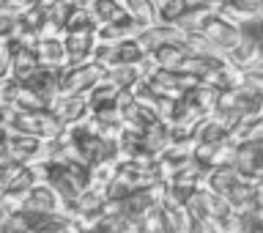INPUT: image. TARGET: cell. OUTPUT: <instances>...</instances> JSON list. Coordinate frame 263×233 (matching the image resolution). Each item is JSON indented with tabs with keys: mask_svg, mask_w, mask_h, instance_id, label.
Returning <instances> with one entry per match:
<instances>
[{
	"mask_svg": "<svg viewBox=\"0 0 263 233\" xmlns=\"http://www.w3.org/2000/svg\"><path fill=\"white\" fill-rule=\"evenodd\" d=\"M36 178L44 181L61 195L63 203L77 201V198L90 187V176L93 168L88 162L77 159V156H63V159H39L33 162Z\"/></svg>",
	"mask_w": 263,
	"mask_h": 233,
	"instance_id": "obj_1",
	"label": "cell"
},
{
	"mask_svg": "<svg viewBox=\"0 0 263 233\" xmlns=\"http://www.w3.org/2000/svg\"><path fill=\"white\" fill-rule=\"evenodd\" d=\"M189 214H192V230L200 233H225V222L233 214L230 206L222 195H217L209 187H197L189 198Z\"/></svg>",
	"mask_w": 263,
	"mask_h": 233,
	"instance_id": "obj_2",
	"label": "cell"
},
{
	"mask_svg": "<svg viewBox=\"0 0 263 233\" xmlns=\"http://www.w3.org/2000/svg\"><path fill=\"white\" fill-rule=\"evenodd\" d=\"M104 77H107V69L96 61L66 66L61 71V91H58V96H85Z\"/></svg>",
	"mask_w": 263,
	"mask_h": 233,
	"instance_id": "obj_3",
	"label": "cell"
},
{
	"mask_svg": "<svg viewBox=\"0 0 263 233\" xmlns=\"http://www.w3.org/2000/svg\"><path fill=\"white\" fill-rule=\"evenodd\" d=\"M8 129L11 132H28V135H39L44 140H52V137L61 135L66 127L52 113V107H47V110H14Z\"/></svg>",
	"mask_w": 263,
	"mask_h": 233,
	"instance_id": "obj_4",
	"label": "cell"
},
{
	"mask_svg": "<svg viewBox=\"0 0 263 233\" xmlns=\"http://www.w3.org/2000/svg\"><path fill=\"white\" fill-rule=\"evenodd\" d=\"M148 58V52L143 47H140L137 36L132 39H123V41H110V44H104V41H99L96 49H93V61L102 63L107 71L115 69V66H126V63H143Z\"/></svg>",
	"mask_w": 263,
	"mask_h": 233,
	"instance_id": "obj_5",
	"label": "cell"
},
{
	"mask_svg": "<svg viewBox=\"0 0 263 233\" xmlns=\"http://www.w3.org/2000/svg\"><path fill=\"white\" fill-rule=\"evenodd\" d=\"M145 80L151 82V88L156 91V94H159V96H167V99H181L189 88L200 82L195 74L176 71V69H159V66H154V69L148 71Z\"/></svg>",
	"mask_w": 263,
	"mask_h": 233,
	"instance_id": "obj_6",
	"label": "cell"
},
{
	"mask_svg": "<svg viewBox=\"0 0 263 233\" xmlns=\"http://www.w3.org/2000/svg\"><path fill=\"white\" fill-rule=\"evenodd\" d=\"M44 148H47V140L39 137V135H28V132H6V159H14V162H39L44 156Z\"/></svg>",
	"mask_w": 263,
	"mask_h": 233,
	"instance_id": "obj_7",
	"label": "cell"
},
{
	"mask_svg": "<svg viewBox=\"0 0 263 233\" xmlns=\"http://www.w3.org/2000/svg\"><path fill=\"white\" fill-rule=\"evenodd\" d=\"M200 36H205L211 44H217L219 49H230L238 39H241V28H238V22L233 20V16H228L225 11L217 8V11L209 16V22L203 25Z\"/></svg>",
	"mask_w": 263,
	"mask_h": 233,
	"instance_id": "obj_8",
	"label": "cell"
},
{
	"mask_svg": "<svg viewBox=\"0 0 263 233\" xmlns=\"http://www.w3.org/2000/svg\"><path fill=\"white\" fill-rule=\"evenodd\" d=\"M63 44H66V52H69V66L93 61V49L99 44L96 28H82V30L63 33Z\"/></svg>",
	"mask_w": 263,
	"mask_h": 233,
	"instance_id": "obj_9",
	"label": "cell"
},
{
	"mask_svg": "<svg viewBox=\"0 0 263 233\" xmlns=\"http://www.w3.org/2000/svg\"><path fill=\"white\" fill-rule=\"evenodd\" d=\"M233 154H236V143L225 137V140H211V143H195L192 159L211 170V168H219V165H233Z\"/></svg>",
	"mask_w": 263,
	"mask_h": 233,
	"instance_id": "obj_10",
	"label": "cell"
},
{
	"mask_svg": "<svg viewBox=\"0 0 263 233\" xmlns=\"http://www.w3.org/2000/svg\"><path fill=\"white\" fill-rule=\"evenodd\" d=\"M36 55H39V63L44 69L63 71L69 66V52H66L63 36H41L36 41Z\"/></svg>",
	"mask_w": 263,
	"mask_h": 233,
	"instance_id": "obj_11",
	"label": "cell"
},
{
	"mask_svg": "<svg viewBox=\"0 0 263 233\" xmlns=\"http://www.w3.org/2000/svg\"><path fill=\"white\" fill-rule=\"evenodd\" d=\"M137 41L145 52H154L156 47L170 44V41H186V33L178 25H167V22H156L151 28H143L137 33Z\"/></svg>",
	"mask_w": 263,
	"mask_h": 233,
	"instance_id": "obj_12",
	"label": "cell"
},
{
	"mask_svg": "<svg viewBox=\"0 0 263 233\" xmlns=\"http://www.w3.org/2000/svg\"><path fill=\"white\" fill-rule=\"evenodd\" d=\"M233 168L250 178H263V143H244L236 146Z\"/></svg>",
	"mask_w": 263,
	"mask_h": 233,
	"instance_id": "obj_13",
	"label": "cell"
},
{
	"mask_svg": "<svg viewBox=\"0 0 263 233\" xmlns=\"http://www.w3.org/2000/svg\"><path fill=\"white\" fill-rule=\"evenodd\" d=\"M225 55H228V61L236 66V69H252L255 63L260 61V55H263V49H260V41L258 39H252V36H247V33H241V39L236 41L230 49H225Z\"/></svg>",
	"mask_w": 263,
	"mask_h": 233,
	"instance_id": "obj_14",
	"label": "cell"
},
{
	"mask_svg": "<svg viewBox=\"0 0 263 233\" xmlns=\"http://www.w3.org/2000/svg\"><path fill=\"white\" fill-rule=\"evenodd\" d=\"M189 55H192V49H189L184 41H170V44H162V47H156L154 52H148L154 66H159V69H176V71L184 69Z\"/></svg>",
	"mask_w": 263,
	"mask_h": 233,
	"instance_id": "obj_15",
	"label": "cell"
},
{
	"mask_svg": "<svg viewBox=\"0 0 263 233\" xmlns=\"http://www.w3.org/2000/svg\"><path fill=\"white\" fill-rule=\"evenodd\" d=\"M41 69L39 55H36V44H22L16 41L14 44V63H11V77L16 82H25L30 74H36Z\"/></svg>",
	"mask_w": 263,
	"mask_h": 233,
	"instance_id": "obj_16",
	"label": "cell"
},
{
	"mask_svg": "<svg viewBox=\"0 0 263 233\" xmlns=\"http://www.w3.org/2000/svg\"><path fill=\"white\" fill-rule=\"evenodd\" d=\"M61 195L55 192L49 184H44V181H36V187L28 192V201H25L22 209H30V211H41V214H47V211H61Z\"/></svg>",
	"mask_w": 263,
	"mask_h": 233,
	"instance_id": "obj_17",
	"label": "cell"
},
{
	"mask_svg": "<svg viewBox=\"0 0 263 233\" xmlns=\"http://www.w3.org/2000/svg\"><path fill=\"white\" fill-rule=\"evenodd\" d=\"M52 113L61 118L63 127L82 121L88 115V99L85 96H58L52 102Z\"/></svg>",
	"mask_w": 263,
	"mask_h": 233,
	"instance_id": "obj_18",
	"label": "cell"
},
{
	"mask_svg": "<svg viewBox=\"0 0 263 233\" xmlns=\"http://www.w3.org/2000/svg\"><path fill=\"white\" fill-rule=\"evenodd\" d=\"M219 94H222V91H217L214 85H209V82H197V85H192L184 94V99H186V102H192L200 113L211 115L214 110H217V104H219Z\"/></svg>",
	"mask_w": 263,
	"mask_h": 233,
	"instance_id": "obj_19",
	"label": "cell"
},
{
	"mask_svg": "<svg viewBox=\"0 0 263 233\" xmlns=\"http://www.w3.org/2000/svg\"><path fill=\"white\" fill-rule=\"evenodd\" d=\"M90 11H93L96 25H110V22H126V20H132L129 11H126V6H123V0H93Z\"/></svg>",
	"mask_w": 263,
	"mask_h": 233,
	"instance_id": "obj_20",
	"label": "cell"
},
{
	"mask_svg": "<svg viewBox=\"0 0 263 233\" xmlns=\"http://www.w3.org/2000/svg\"><path fill=\"white\" fill-rule=\"evenodd\" d=\"M25 85H30L33 91H39L41 96H47V99H58V91H61V71H55V69H41L36 74H30L28 80H25Z\"/></svg>",
	"mask_w": 263,
	"mask_h": 233,
	"instance_id": "obj_21",
	"label": "cell"
},
{
	"mask_svg": "<svg viewBox=\"0 0 263 233\" xmlns=\"http://www.w3.org/2000/svg\"><path fill=\"white\" fill-rule=\"evenodd\" d=\"M230 140H233L236 146L263 143V113L260 115H250V118H241L236 123V129L230 132Z\"/></svg>",
	"mask_w": 263,
	"mask_h": 233,
	"instance_id": "obj_22",
	"label": "cell"
},
{
	"mask_svg": "<svg viewBox=\"0 0 263 233\" xmlns=\"http://www.w3.org/2000/svg\"><path fill=\"white\" fill-rule=\"evenodd\" d=\"M143 30L135 20H126V22H110V25H96V39L110 44V41H123V39H132Z\"/></svg>",
	"mask_w": 263,
	"mask_h": 233,
	"instance_id": "obj_23",
	"label": "cell"
},
{
	"mask_svg": "<svg viewBox=\"0 0 263 233\" xmlns=\"http://www.w3.org/2000/svg\"><path fill=\"white\" fill-rule=\"evenodd\" d=\"M11 107H14V110H47V107H52V99L41 96L39 91H33L30 85L20 82V85H16Z\"/></svg>",
	"mask_w": 263,
	"mask_h": 233,
	"instance_id": "obj_24",
	"label": "cell"
},
{
	"mask_svg": "<svg viewBox=\"0 0 263 233\" xmlns=\"http://www.w3.org/2000/svg\"><path fill=\"white\" fill-rule=\"evenodd\" d=\"M123 6L140 28H151L159 22V8L154 6V0H123Z\"/></svg>",
	"mask_w": 263,
	"mask_h": 233,
	"instance_id": "obj_25",
	"label": "cell"
},
{
	"mask_svg": "<svg viewBox=\"0 0 263 233\" xmlns=\"http://www.w3.org/2000/svg\"><path fill=\"white\" fill-rule=\"evenodd\" d=\"M219 11H225L228 16H236V22H241L263 14V0H222Z\"/></svg>",
	"mask_w": 263,
	"mask_h": 233,
	"instance_id": "obj_26",
	"label": "cell"
},
{
	"mask_svg": "<svg viewBox=\"0 0 263 233\" xmlns=\"http://www.w3.org/2000/svg\"><path fill=\"white\" fill-rule=\"evenodd\" d=\"M82 28H96L93 11H90V8H77V6H71L69 16H66V25H63V33H69V30H82Z\"/></svg>",
	"mask_w": 263,
	"mask_h": 233,
	"instance_id": "obj_27",
	"label": "cell"
},
{
	"mask_svg": "<svg viewBox=\"0 0 263 233\" xmlns=\"http://www.w3.org/2000/svg\"><path fill=\"white\" fill-rule=\"evenodd\" d=\"M159 22H167V25H176L178 16L186 11V3L184 0H162L159 6Z\"/></svg>",
	"mask_w": 263,
	"mask_h": 233,
	"instance_id": "obj_28",
	"label": "cell"
},
{
	"mask_svg": "<svg viewBox=\"0 0 263 233\" xmlns=\"http://www.w3.org/2000/svg\"><path fill=\"white\" fill-rule=\"evenodd\" d=\"M14 39L8 41H0V80L3 77H11V63H14Z\"/></svg>",
	"mask_w": 263,
	"mask_h": 233,
	"instance_id": "obj_29",
	"label": "cell"
},
{
	"mask_svg": "<svg viewBox=\"0 0 263 233\" xmlns=\"http://www.w3.org/2000/svg\"><path fill=\"white\" fill-rule=\"evenodd\" d=\"M16 25H20V20H16V16H11V14L6 11V8H0V41L14 39Z\"/></svg>",
	"mask_w": 263,
	"mask_h": 233,
	"instance_id": "obj_30",
	"label": "cell"
},
{
	"mask_svg": "<svg viewBox=\"0 0 263 233\" xmlns=\"http://www.w3.org/2000/svg\"><path fill=\"white\" fill-rule=\"evenodd\" d=\"M186 8H222V0H184Z\"/></svg>",
	"mask_w": 263,
	"mask_h": 233,
	"instance_id": "obj_31",
	"label": "cell"
},
{
	"mask_svg": "<svg viewBox=\"0 0 263 233\" xmlns=\"http://www.w3.org/2000/svg\"><path fill=\"white\" fill-rule=\"evenodd\" d=\"M11 115H14V107L0 104V129H8V123H11Z\"/></svg>",
	"mask_w": 263,
	"mask_h": 233,
	"instance_id": "obj_32",
	"label": "cell"
},
{
	"mask_svg": "<svg viewBox=\"0 0 263 233\" xmlns=\"http://www.w3.org/2000/svg\"><path fill=\"white\" fill-rule=\"evenodd\" d=\"M6 132L8 129H0V159L6 156Z\"/></svg>",
	"mask_w": 263,
	"mask_h": 233,
	"instance_id": "obj_33",
	"label": "cell"
},
{
	"mask_svg": "<svg viewBox=\"0 0 263 233\" xmlns=\"http://www.w3.org/2000/svg\"><path fill=\"white\" fill-rule=\"evenodd\" d=\"M71 6H77V8H90L93 6V0H69Z\"/></svg>",
	"mask_w": 263,
	"mask_h": 233,
	"instance_id": "obj_34",
	"label": "cell"
}]
</instances>
